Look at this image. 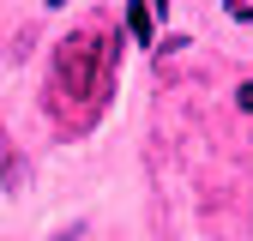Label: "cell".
Listing matches in <instances>:
<instances>
[{"label": "cell", "instance_id": "cell-7", "mask_svg": "<svg viewBox=\"0 0 253 241\" xmlns=\"http://www.w3.org/2000/svg\"><path fill=\"white\" fill-rule=\"evenodd\" d=\"M79 235H84V223H73V229H60L54 241H79Z\"/></svg>", "mask_w": 253, "mask_h": 241}, {"label": "cell", "instance_id": "cell-6", "mask_svg": "<svg viewBox=\"0 0 253 241\" xmlns=\"http://www.w3.org/2000/svg\"><path fill=\"white\" fill-rule=\"evenodd\" d=\"M235 103H241V109H247V115H253V79H247V84H241V90H235Z\"/></svg>", "mask_w": 253, "mask_h": 241}, {"label": "cell", "instance_id": "cell-1", "mask_svg": "<svg viewBox=\"0 0 253 241\" xmlns=\"http://www.w3.org/2000/svg\"><path fill=\"white\" fill-rule=\"evenodd\" d=\"M90 60L109 67V48L90 37V30H79V37H67L54 48V90H60V103H90Z\"/></svg>", "mask_w": 253, "mask_h": 241}, {"label": "cell", "instance_id": "cell-3", "mask_svg": "<svg viewBox=\"0 0 253 241\" xmlns=\"http://www.w3.org/2000/svg\"><path fill=\"white\" fill-rule=\"evenodd\" d=\"M0 187H24V157H18V151H12V139L6 133H0Z\"/></svg>", "mask_w": 253, "mask_h": 241}, {"label": "cell", "instance_id": "cell-5", "mask_svg": "<svg viewBox=\"0 0 253 241\" xmlns=\"http://www.w3.org/2000/svg\"><path fill=\"white\" fill-rule=\"evenodd\" d=\"M229 18H241V24H253V6H247V0H229Z\"/></svg>", "mask_w": 253, "mask_h": 241}, {"label": "cell", "instance_id": "cell-4", "mask_svg": "<svg viewBox=\"0 0 253 241\" xmlns=\"http://www.w3.org/2000/svg\"><path fill=\"white\" fill-rule=\"evenodd\" d=\"M181 48H187V37H163V42H157V60H175Z\"/></svg>", "mask_w": 253, "mask_h": 241}, {"label": "cell", "instance_id": "cell-9", "mask_svg": "<svg viewBox=\"0 0 253 241\" xmlns=\"http://www.w3.org/2000/svg\"><path fill=\"white\" fill-rule=\"evenodd\" d=\"M48 6H67V0H48Z\"/></svg>", "mask_w": 253, "mask_h": 241}, {"label": "cell", "instance_id": "cell-2", "mask_svg": "<svg viewBox=\"0 0 253 241\" xmlns=\"http://www.w3.org/2000/svg\"><path fill=\"white\" fill-rule=\"evenodd\" d=\"M126 37H133L139 48L157 37V18H151V6H145V0H126Z\"/></svg>", "mask_w": 253, "mask_h": 241}, {"label": "cell", "instance_id": "cell-8", "mask_svg": "<svg viewBox=\"0 0 253 241\" xmlns=\"http://www.w3.org/2000/svg\"><path fill=\"white\" fill-rule=\"evenodd\" d=\"M145 6H151V18H163V12H169V0H145Z\"/></svg>", "mask_w": 253, "mask_h": 241}]
</instances>
